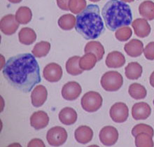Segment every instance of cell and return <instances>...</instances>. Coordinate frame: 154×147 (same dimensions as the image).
Here are the masks:
<instances>
[{
    "instance_id": "obj_1",
    "label": "cell",
    "mask_w": 154,
    "mask_h": 147,
    "mask_svg": "<svg viewBox=\"0 0 154 147\" xmlns=\"http://www.w3.org/2000/svg\"><path fill=\"white\" fill-rule=\"evenodd\" d=\"M3 75L11 86L27 93L42 81L40 68L34 55L22 53L10 57L5 63Z\"/></svg>"
},
{
    "instance_id": "obj_2",
    "label": "cell",
    "mask_w": 154,
    "mask_h": 147,
    "mask_svg": "<svg viewBox=\"0 0 154 147\" xmlns=\"http://www.w3.org/2000/svg\"><path fill=\"white\" fill-rule=\"evenodd\" d=\"M76 18V31L84 39H95L104 32V23L97 5H88L82 12L77 14Z\"/></svg>"
},
{
    "instance_id": "obj_3",
    "label": "cell",
    "mask_w": 154,
    "mask_h": 147,
    "mask_svg": "<svg viewBox=\"0 0 154 147\" xmlns=\"http://www.w3.org/2000/svg\"><path fill=\"white\" fill-rule=\"evenodd\" d=\"M106 27L115 31L132 23V14L130 6L121 0H109L104 4L102 11Z\"/></svg>"
},
{
    "instance_id": "obj_4",
    "label": "cell",
    "mask_w": 154,
    "mask_h": 147,
    "mask_svg": "<svg viewBox=\"0 0 154 147\" xmlns=\"http://www.w3.org/2000/svg\"><path fill=\"white\" fill-rule=\"evenodd\" d=\"M100 84L106 91H118L123 84V76L116 71L107 72L102 75L100 80Z\"/></svg>"
},
{
    "instance_id": "obj_5",
    "label": "cell",
    "mask_w": 154,
    "mask_h": 147,
    "mask_svg": "<svg viewBox=\"0 0 154 147\" xmlns=\"http://www.w3.org/2000/svg\"><path fill=\"white\" fill-rule=\"evenodd\" d=\"M81 104L85 112L93 113L99 110L103 103V99L99 93L89 91L81 98Z\"/></svg>"
},
{
    "instance_id": "obj_6",
    "label": "cell",
    "mask_w": 154,
    "mask_h": 147,
    "mask_svg": "<svg viewBox=\"0 0 154 147\" xmlns=\"http://www.w3.org/2000/svg\"><path fill=\"white\" fill-rule=\"evenodd\" d=\"M67 137V133L64 127L55 126L48 131L46 140L51 146H60L65 143Z\"/></svg>"
},
{
    "instance_id": "obj_7",
    "label": "cell",
    "mask_w": 154,
    "mask_h": 147,
    "mask_svg": "<svg viewBox=\"0 0 154 147\" xmlns=\"http://www.w3.org/2000/svg\"><path fill=\"white\" fill-rule=\"evenodd\" d=\"M109 115L114 122L122 123L127 121L129 116V109L123 102H116L111 107Z\"/></svg>"
},
{
    "instance_id": "obj_8",
    "label": "cell",
    "mask_w": 154,
    "mask_h": 147,
    "mask_svg": "<svg viewBox=\"0 0 154 147\" xmlns=\"http://www.w3.org/2000/svg\"><path fill=\"white\" fill-rule=\"evenodd\" d=\"M119 132L116 128L111 125L104 127L99 134L100 142L103 145L106 146L114 145L119 139Z\"/></svg>"
},
{
    "instance_id": "obj_9",
    "label": "cell",
    "mask_w": 154,
    "mask_h": 147,
    "mask_svg": "<svg viewBox=\"0 0 154 147\" xmlns=\"http://www.w3.org/2000/svg\"><path fill=\"white\" fill-rule=\"evenodd\" d=\"M63 74L61 66L55 63L48 64L43 70V76L46 81L51 83L59 81L62 78Z\"/></svg>"
},
{
    "instance_id": "obj_10",
    "label": "cell",
    "mask_w": 154,
    "mask_h": 147,
    "mask_svg": "<svg viewBox=\"0 0 154 147\" xmlns=\"http://www.w3.org/2000/svg\"><path fill=\"white\" fill-rule=\"evenodd\" d=\"M82 92V88L79 83L69 81L64 85L62 88V96L67 101H74L76 100Z\"/></svg>"
},
{
    "instance_id": "obj_11",
    "label": "cell",
    "mask_w": 154,
    "mask_h": 147,
    "mask_svg": "<svg viewBox=\"0 0 154 147\" xmlns=\"http://www.w3.org/2000/svg\"><path fill=\"white\" fill-rule=\"evenodd\" d=\"M19 23L17 21L16 16L13 14L4 16L0 21V29L6 35H12L16 33L19 27Z\"/></svg>"
},
{
    "instance_id": "obj_12",
    "label": "cell",
    "mask_w": 154,
    "mask_h": 147,
    "mask_svg": "<svg viewBox=\"0 0 154 147\" xmlns=\"http://www.w3.org/2000/svg\"><path fill=\"white\" fill-rule=\"evenodd\" d=\"M151 114V106L146 102H138L134 104L132 108V116L134 120H146Z\"/></svg>"
},
{
    "instance_id": "obj_13",
    "label": "cell",
    "mask_w": 154,
    "mask_h": 147,
    "mask_svg": "<svg viewBox=\"0 0 154 147\" xmlns=\"http://www.w3.org/2000/svg\"><path fill=\"white\" fill-rule=\"evenodd\" d=\"M48 91L46 87L42 85H38L34 88L31 93L32 104L35 107H40L46 101Z\"/></svg>"
},
{
    "instance_id": "obj_14",
    "label": "cell",
    "mask_w": 154,
    "mask_h": 147,
    "mask_svg": "<svg viewBox=\"0 0 154 147\" xmlns=\"http://www.w3.org/2000/svg\"><path fill=\"white\" fill-rule=\"evenodd\" d=\"M132 27L138 37L145 38L151 33V26L145 18H137L134 20L132 23Z\"/></svg>"
},
{
    "instance_id": "obj_15",
    "label": "cell",
    "mask_w": 154,
    "mask_h": 147,
    "mask_svg": "<svg viewBox=\"0 0 154 147\" xmlns=\"http://www.w3.org/2000/svg\"><path fill=\"white\" fill-rule=\"evenodd\" d=\"M49 117L44 111H38L30 117V125L35 130L44 129L48 125Z\"/></svg>"
},
{
    "instance_id": "obj_16",
    "label": "cell",
    "mask_w": 154,
    "mask_h": 147,
    "mask_svg": "<svg viewBox=\"0 0 154 147\" xmlns=\"http://www.w3.org/2000/svg\"><path fill=\"white\" fill-rule=\"evenodd\" d=\"M144 44L142 41L133 39L125 44L124 50L130 57H137L140 56L144 53Z\"/></svg>"
},
{
    "instance_id": "obj_17",
    "label": "cell",
    "mask_w": 154,
    "mask_h": 147,
    "mask_svg": "<svg viewBox=\"0 0 154 147\" xmlns=\"http://www.w3.org/2000/svg\"><path fill=\"white\" fill-rule=\"evenodd\" d=\"M125 63V57L119 51H112L109 53L105 60V64L109 68L122 67Z\"/></svg>"
},
{
    "instance_id": "obj_18",
    "label": "cell",
    "mask_w": 154,
    "mask_h": 147,
    "mask_svg": "<svg viewBox=\"0 0 154 147\" xmlns=\"http://www.w3.org/2000/svg\"><path fill=\"white\" fill-rule=\"evenodd\" d=\"M74 137H75V139L79 143L85 144L93 139V131L88 126L81 125L75 130Z\"/></svg>"
},
{
    "instance_id": "obj_19",
    "label": "cell",
    "mask_w": 154,
    "mask_h": 147,
    "mask_svg": "<svg viewBox=\"0 0 154 147\" xmlns=\"http://www.w3.org/2000/svg\"><path fill=\"white\" fill-rule=\"evenodd\" d=\"M59 119L64 125H73L77 120V113L73 108L65 107L59 113Z\"/></svg>"
},
{
    "instance_id": "obj_20",
    "label": "cell",
    "mask_w": 154,
    "mask_h": 147,
    "mask_svg": "<svg viewBox=\"0 0 154 147\" xmlns=\"http://www.w3.org/2000/svg\"><path fill=\"white\" fill-rule=\"evenodd\" d=\"M143 69L142 65L137 62L130 63L125 69V76L130 80H137L142 75Z\"/></svg>"
},
{
    "instance_id": "obj_21",
    "label": "cell",
    "mask_w": 154,
    "mask_h": 147,
    "mask_svg": "<svg viewBox=\"0 0 154 147\" xmlns=\"http://www.w3.org/2000/svg\"><path fill=\"white\" fill-rule=\"evenodd\" d=\"M19 41L24 45H31L37 40L35 31L29 27H23L18 33Z\"/></svg>"
},
{
    "instance_id": "obj_22",
    "label": "cell",
    "mask_w": 154,
    "mask_h": 147,
    "mask_svg": "<svg viewBox=\"0 0 154 147\" xmlns=\"http://www.w3.org/2000/svg\"><path fill=\"white\" fill-rule=\"evenodd\" d=\"M85 53H93L97 57V60L100 61L103 58V56L105 53L104 48L100 41H91L86 44L84 48Z\"/></svg>"
},
{
    "instance_id": "obj_23",
    "label": "cell",
    "mask_w": 154,
    "mask_h": 147,
    "mask_svg": "<svg viewBox=\"0 0 154 147\" xmlns=\"http://www.w3.org/2000/svg\"><path fill=\"white\" fill-rule=\"evenodd\" d=\"M139 13L147 20H154V2L150 0L142 2L139 6Z\"/></svg>"
},
{
    "instance_id": "obj_24",
    "label": "cell",
    "mask_w": 154,
    "mask_h": 147,
    "mask_svg": "<svg viewBox=\"0 0 154 147\" xmlns=\"http://www.w3.org/2000/svg\"><path fill=\"white\" fill-rule=\"evenodd\" d=\"M97 62V58L95 54H93V53H86L80 57L79 66L83 70L89 71L93 69Z\"/></svg>"
},
{
    "instance_id": "obj_25",
    "label": "cell",
    "mask_w": 154,
    "mask_h": 147,
    "mask_svg": "<svg viewBox=\"0 0 154 147\" xmlns=\"http://www.w3.org/2000/svg\"><path fill=\"white\" fill-rule=\"evenodd\" d=\"M79 56H73L68 59L66 63V70L67 73L72 76H78L83 73V70L79 66Z\"/></svg>"
},
{
    "instance_id": "obj_26",
    "label": "cell",
    "mask_w": 154,
    "mask_h": 147,
    "mask_svg": "<svg viewBox=\"0 0 154 147\" xmlns=\"http://www.w3.org/2000/svg\"><path fill=\"white\" fill-rule=\"evenodd\" d=\"M128 93L134 100H142L146 97L147 90L142 85L134 83L129 86Z\"/></svg>"
},
{
    "instance_id": "obj_27",
    "label": "cell",
    "mask_w": 154,
    "mask_h": 147,
    "mask_svg": "<svg viewBox=\"0 0 154 147\" xmlns=\"http://www.w3.org/2000/svg\"><path fill=\"white\" fill-rule=\"evenodd\" d=\"M16 18L20 24L26 25L29 23L32 18V13L30 8L27 6H21L17 10Z\"/></svg>"
},
{
    "instance_id": "obj_28",
    "label": "cell",
    "mask_w": 154,
    "mask_h": 147,
    "mask_svg": "<svg viewBox=\"0 0 154 147\" xmlns=\"http://www.w3.org/2000/svg\"><path fill=\"white\" fill-rule=\"evenodd\" d=\"M76 18L72 14H65L58 20V25L63 30H71L75 27Z\"/></svg>"
},
{
    "instance_id": "obj_29",
    "label": "cell",
    "mask_w": 154,
    "mask_h": 147,
    "mask_svg": "<svg viewBox=\"0 0 154 147\" xmlns=\"http://www.w3.org/2000/svg\"><path fill=\"white\" fill-rule=\"evenodd\" d=\"M51 50V44L48 41H40L34 46L32 51L35 57H43L46 56Z\"/></svg>"
},
{
    "instance_id": "obj_30",
    "label": "cell",
    "mask_w": 154,
    "mask_h": 147,
    "mask_svg": "<svg viewBox=\"0 0 154 147\" xmlns=\"http://www.w3.org/2000/svg\"><path fill=\"white\" fill-rule=\"evenodd\" d=\"M135 146L137 147H153V137L146 133H141L135 137Z\"/></svg>"
},
{
    "instance_id": "obj_31",
    "label": "cell",
    "mask_w": 154,
    "mask_h": 147,
    "mask_svg": "<svg viewBox=\"0 0 154 147\" xmlns=\"http://www.w3.org/2000/svg\"><path fill=\"white\" fill-rule=\"evenodd\" d=\"M132 35V29L128 26L121 27L117 29L115 32V37L120 41H126L130 39Z\"/></svg>"
},
{
    "instance_id": "obj_32",
    "label": "cell",
    "mask_w": 154,
    "mask_h": 147,
    "mask_svg": "<svg viewBox=\"0 0 154 147\" xmlns=\"http://www.w3.org/2000/svg\"><path fill=\"white\" fill-rule=\"evenodd\" d=\"M86 4L85 0H70L69 3V11L74 14H79L87 7Z\"/></svg>"
},
{
    "instance_id": "obj_33",
    "label": "cell",
    "mask_w": 154,
    "mask_h": 147,
    "mask_svg": "<svg viewBox=\"0 0 154 147\" xmlns=\"http://www.w3.org/2000/svg\"><path fill=\"white\" fill-rule=\"evenodd\" d=\"M141 133H148L152 137H153L154 135V130L153 127L149 125L144 124V123H140V124L136 125L132 130V135L134 137H135L137 134Z\"/></svg>"
},
{
    "instance_id": "obj_34",
    "label": "cell",
    "mask_w": 154,
    "mask_h": 147,
    "mask_svg": "<svg viewBox=\"0 0 154 147\" xmlns=\"http://www.w3.org/2000/svg\"><path fill=\"white\" fill-rule=\"evenodd\" d=\"M145 57L149 60H154V41H151L144 49Z\"/></svg>"
},
{
    "instance_id": "obj_35",
    "label": "cell",
    "mask_w": 154,
    "mask_h": 147,
    "mask_svg": "<svg viewBox=\"0 0 154 147\" xmlns=\"http://www.w3.org/2000/svg\"><path fill=\"white\" fill-rule=\"evenodd\" d=\"M70 0H57V6L62 10L69 11V3Z\"/></svg>"
},
{
    "instance_id": "obj_36",
    "label": "cell",
    "mask_w": 154,
    "mask_h": 147,
    "mask_svg": "<svg viewBox=\"0 0 154 147\" xmlns=\"http://www.w3.org/2000/svg\"><path fill=\"white\" fill-rule=\"evenodd\" d=\"M27 146L28 147H32V146H42V147H45V144L43 142L42 139H32L30 142H29L28 144H27Z\"/></svg>"
},
{
    "instance_id": "obj_37",
    "label": "cell",
    "mask_w": 154,
    "mask_h": 147,
    "mask_svg": "<svg viewBox=\"0 0 154 147\" xmlns=\"http://www.w3.org/2000/svg\"><path fill=\"white\" fill-rule=\"evenodd\" d=\"M149 82H150L151 86L154 88V71L153 72V73L151 74L150 78H149Z\"/></svg>"
},
{
    "instance_id": "obj_38",
    "label": "cell",
    "mask_w": 154,
    "mask_h": 147,
    "mask_svg": "<svg viewBox=\"0 0 154 147\" xmlns=\"http://www.w3.org/2000/svg\"><path fill=\"white\" fill-rule=\"evenodd\" d=\"M8 2L13 4H18L23 1V0H8Z\"/></svg>"
},
{
    "instance_id": "obj_39",
    "label": "cell",
    "mask_w": 154,
    "mask_h": 147,
    "mask_svg": "<svg viewBox=\"0 0 154 147\" xmlns=\"http://www.w3.org/2000/svg\"><path fill=\"white\" fill-rule=\"evenodd\" d=\"M122 2H127V3H131V2H133L134 0H121Z\"/></svg>"
},
{
    "instance_id": "obj_40",
    "label": "cell",
    "mask_w": 154,
    "mask_h": 147,
    "mask_svg": "<svg viewBox=\"0 0 154 147\" xmlns=\"http://www.w3.org/2000/svg\"><path fill=\"white\" fill-rule=\"evenodd\" d=\"M90 1L93 2H100V0H90Z\"/></svg>"
},
{
    "instance_id": "obj_41",
    "label": "cell",
    "mask_w": 154,
    "mask_h": 147,
    "mask_svg": "<svg viewBox=\"0 0 154 147\" xmlns=\"http://www.w3.org/2000/svg\"><path fill=\"white\" fill-rule=\"evenodd\" d=\"M153 104H154V100H153Z\"/></svg>"
}]
</instances>
